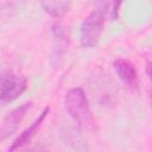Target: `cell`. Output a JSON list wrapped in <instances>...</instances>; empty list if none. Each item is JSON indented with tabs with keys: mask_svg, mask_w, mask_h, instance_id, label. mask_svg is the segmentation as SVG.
<instances>
[{
	"mask_svg": "<svg viewBox=\"0 0 152 152\" xmlns=\"http://www.w3.org/2000/svg\"><path fill=\"white\" fill-rule=\"evenodd\" d=\"M113 0H95L91 12L81 25L80 40L84 48H94L101 37L106 18L110 13Z\"/></svg>",
	"mask_w": 152,
	"mask_h": 152,
	"instance_id": "cell-1",
	"label": "cell"
},
{
	"mask_svg": "<svg viewBox=\"0 0 152 152\" xmlns=\"http://www.w3.org/2000/svg\"><path fill=\"white\" fill-rule=\"evenodd\" d=\"M64 104L66 112L81 129L89 131L95 127V120L82 88L76 87L70 89L64 97Z\"/></svg>",
	"mask_w": 152,
	"mask_h": 152,
	"instance_id": "cell-2",
	"label": "cell"
},
{
	"mask_svg": "<svg viewBox=\"0 0 152 152\" xmlns=\"http://www.w3.org/2000/svg\"><path fill=\"white\" fill-rule=\"evenodd\" d=\"M27 89V81L24 76L13 71L0 74V106L8 104L19 99Z\"/></svg>",
	"mask_w": 152,
	"mask_h": 152,
	"instance_id": "cell-3",
	"label": "cell"
},
{
	"mask_svg": "<svg viewBox=\"0 0 152 152\" xmlns=\"http://www.w3.org/2000/svg\"><path fill=\"white\" fill-rule=\"evenodd\" d=\"M51 33L53 37V50L51 55V63L55 69L59 68L63 59L64 55L68 50L69 42H70V32L68 26L59 21H55L51 24Z\"/></svg>",
	"mask_w": 152,
	"mask_h": 152,
	"instance_id": "cell-4",
	"label": "cell"
},
{
	"mask_svg": "<svg viewBox=\"0 0 152 152\" xmlns=\"http://www.w3.org/2000/svg\"><path fill=\"white\" fill-rule=\"evenodd\" d=\"M94 82L91 86V89L94 91V96H96V101L102 107H113L116 102L118 90L115 87V83L108 77L106 74L96 75L94 76Z\"/></svg>",
	"mask_w": 152,
	"mask_h": 152,
	"instance_id": "cell-5",
	"label": "cell"
},
{
	"mask_svg": "<svg viewBox=\"0 0 152 152\" xmlns=\"http://www.w3.org/2000/svg\"><path fill=\"white\" fill-rule=\"evenodd\" d=\"M32 107V102H25L20 106H18L17 108L12 109L4 119L1 126H0V141L6 140L7 138H10L13 133H15V131L18 129L20 122L23 121V119L25 118L26 113L30 110V108Z\"/></svg>",
	"mask_w": 152,
	"mask_h": 152,
	"instance_id": "cell-6",
	"label": "cell"
},
{
	"mask_svg": "<svg viewBox=\"0 0 152 152\" xmlns=\"http://www.w3.org/2000/svg\"><path fill=\"white\" fill-rule=\"evenodd\" d=\"M113 66L115 69L116 75L125 83V86H127L132 90L138 89V86H139L138 71H137L135 65L131 61L119 58L113 63Z\"/></svg>",
	"mask_w": 152,
	"mask_h": 152,
	"instance_id": "cell-7",
	"label": "cell"
},
{
	"mask_svg": "<svg viewBox=\"0 0 152 152\" xmlns=\"http://www.w3.org/2000/svg\"><path fill=\"white\" fill-rule=\"evenodd\" d=\"M49 110H50V108H49V107H45V108L43 109V112L36 118V120H34L26 129H24L23 133H20V134L15 138V140L12 142V145L8 147V150H10V151H15V150H19V148L24 147L25 145H27V144L33 139V137L38 133V129L40 128L42 124L44 122L45 118L48 116Z\"/></svg>",
	"mask_w": 152,
	"mask_h": 152,
	"instance_id": "cell-8",
	"label": "cell"
},
{
	"mask_svg": "<svg viewBox=\"0 0 152 152\" xmlns=\"http://www.w3.org/2000/svg\"><path fill=\"white\" fill-rule=\"evenodd\" d=\"M43 10L53 18H62L69 11L71 0H39Z\"/></svg>",
	"mask_w": 152,
	"mask_h": 152,
	"instance_id": "cell-9",
	"label": "cell"
},
{
	"mask_svg": "<svg viewBox=\"0 0 152 152\" xmlns=\"http://www.w3.org/2000/svg\"><path fill=\"white\" fill-rule=\"evenodd\" d=\"M27 0H0V19L7 20L19 14Z\"/></svg>",
	"mask_w": 152,
	"mask_h": 152,
	"instance_id": "cell-10",
	"label": "cell"
},
{
	"mask_svg": "<svg viewBox=\"0 0 152 152\" xmlns=\"http://www.w3.org/2000/svg\"><path fill=\"white\" fill-rule=\"evenodd\" d=\"M122 0H114L113 2V6L110 8V13H109V17L114 20L118 18V13H119V8H120V5H121Z\"/></svg>",
	"mask_w": 152,
	"mask_h": 152,
	"instance_id": "cell-11",
	"label": "cell"
},
{
	"mask_svg": "<svg viewBox=\"0 0 152 152\" xmlns=\"http://www.w3.org/2000/svg\"><path fill=\"white\" fill-rule=\"evenodd\" d=\"M146 70H147V76L150 77V62L146 61Z\"/></svg>",
	"mask_w": 152,
	"mask_h": 152,
	"instance_id": "cell-12",
	"label": "cell"
}]
</instances>
